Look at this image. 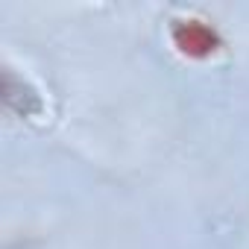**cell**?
<instances>
[{"mask_svg": "<svg viewBox=\"0 0 249 249\" xmlns=\"http://www.w3.org/2000/svg\"><path fill=\"white\" fill-rule=\"evenodd\" d=\"M173 44L194 59H205L220 47V36L217 30H211L205 21L188 18V21H176L173 24Z\"/></svg>", "mask_w": 249, "mask_h": 249, "instance_id": "1", "label": "cell"}]
</instances>
